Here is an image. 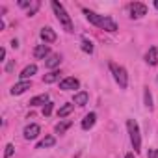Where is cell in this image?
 Wrapping results in <instances>:
<instances>
[{"label":"cell","instance_id":"obj_4","mask_svg":"<svg viewBox=\"0 0 158 158\" xmlns=\"http://www.w3.org/2000/svg\"><path fill=\"white\" fill-rule=\"evenodd\" d=\"M110 71L114 74V80L119 84L121 89H127L128 86V74H127V69L123 65H117V63H110Z\"/></svg>","mask_w":158,"mask_h":158},{"label":"cell","instance_id":"obj_17","mask_svg":"<svg viewBox=\"0 0 158 158\" xmlns=\"http://www.w3.org/2000/svg\"><path fill=\"white\" fill-rule=\"evenodd\" d=\"M47 102H48V95H47V93H43V95L34 97V99L30 101V106H41V104H47Z\"/></svg>","mask_w":158,"mask_h":158},{"label":"cell","instance_id":"obj_24","mask_svg":"<svg viewBox=\"0 0 158 158\" xmlns=\"http://www.w3.org/2000/svg\"><path fill=\"white\" fill-rule=\"evenodd\" d=\"M13 152H15V147H13L11 143H8V145H6V151H4V158H10V156H13Z\"/></svg>","mask_w":158,"mask_h":158},{"label":"cell","instance_id":"obj_18","mask_svg":"<svg viewBox=\"0 0 158 158\" xmlns=\"http://www.w3.org/2000/svg\"><path fill=\"white\" fill-rule=\"evenodd\" d=\"M56 143V138L54 136H45L39 143H37V149H45V147H52Z\"/></svg>","mask_w":158,"mask_h":158},{"label":"cell","instance_id":"obj_26","mask_svg":"<svg viewBox=\"0 0 158 158\" xmlns=\"http://www.w3.org/2000/svg\"><path fill=\"white\" fill-rule=\"evenodd\" d=\"M13 69H15V60H11V61L6 63V73H11Z\"/></svg>","mask_w":158,"mask_h":158},{"label":"cell","instance_id":"obj_1","mask_svg":"<svg viewBox=\"0 0 158 158\" xmlns=\"http://www.w3.org/2000/svg\"><path fill=\"white\" fill-rule=\"evenodd\" d=\"M82 11H84L86 19H88L91 24H95V26H99V28H102V30H106V32H117V24H115V21H112L110 17L99 15V13L88 10V8H82Z\"/></svg>","mask_w":158,"mask_h":158},{"label":"cell","instance_id":"obj_11","mask_svg":"<svg viewBox=\"0 0 158 158\" xmlns=\"http://www.w3.org/2000/svg\"><path fill=\"white\" fill-rule=\"evenodd\" d=\"M145 61H147L149 65H156V63H158V48H156V47H151V48L147 50Z\"/></svg>","mask_w":158,"mask_h":158},{"label":"cell","instance_id":"obj_8","mask_svg":"<svg viewBox=\"0 0 158 158\" xmlns=\"http://www.w3.org/2000/svg\"><path fill=\"white\" fill-rule=\"evenodd\" d=\"M39 132H41V127L39 125H35V123H32V125H28L26 128H24V139H35L37 136H39Z\"/></svg>","mask_w":158,"mask_h":158},{"label":"cell","instance_id":"obj_20","mask_svg":"<svg viewBox=\"0 0 158 158\" xmlns=\"http://www.w3.org/2000/svg\"><path fill=\"white\" fill-rule=\"evenodd\" d=\"M143 101H145V106L149 110H152V95H151L149 88H145V91H143Z\"/></svg>","mask_w":158,"mask_h":158},{"label":"cell","instance_id":"obj_16","mask_svg":"<svg viewBox=\"0 0 158 158\" xmlns=\"http://www.w3.org/2000/svg\"><path fill=\"white\" fill-rule=\"evenodd\" d=\"M60 74H61L60 71H50L48 74H45V76H43V82H45V84H52V82L60 80Z\"/></svg>","mask_w":158,"mask_h":158},{"label":"cell","instance_id":"obj_9","mask_svg":"<svg viewBox=\"0 0 158 158\" xmlns=\"http://www.w3.org/2000/svg\"><path fill=\"white\" fill-rule=\"evenodd\" d=\"M32 88V82L30 80H21V82H17L13 88H11V95H23L26 89H30Z\"/></svg>","mask_w":158,"mask_h":158},{"label":"cell","instance_id":"obj_14","mask_svg":"<svg viewBox=\"0 0 158 158\" xmlns=\"http://www.w3.org/2000/svg\"><path fill=\"white\" fill-rule=\"evenodd\" d=\"M88 99H89V95H88L86 91H80V93H76V95H74L73 102H74L76 106H86V104H88Z\"/></svg>","mask_w":158,"mask_h":158},{"label":"cell","instance_id":"obj_12","mask_svg":"<svg viewBox=\"0 0 158 158\" xmlns=\"http://www.w3.org/2000/svg\"><path fill=\"white\" fill-rule=\"evenodd\" d=\"M60 63H61V56H60V54H50V56L45 60V65H47L48 69H52V71H54Z\"/></svg>","mask_w":158,"mask_h":158},{"label":"cell","instance_id":"obj_31","mask_svg":"<svg viewBox=\"0 0 158 158\" xmlns=\"http://www.w3.org/2000/svg\"><path fill=\"white\" fill-rule=\"evenodd\" d=\"M125 158H134V154H132V152H128V154H127Z\"/></svg>","mask_w":158,"mask_h":158},{"label":"cell","instance_id":"obj_15","mask_svg":"<svg viewBox=\"0 0 158 158\" xmlns=\"http://www.w3.org/2000/svg\"><path fill=\"white\" fill-rule=\"evenodd\" d=\"M35 73H37V65H28V67H24V69H23L21 78H23V80H28V78H32Z\"/></svg>","mask_w":158,"mask_h":158},{"label":"cell","instance_id":"obj_21","mask_svg":"<svg viewBox=\"0 0 158 158\" xmlns=\"http://www.w3.org/2000/svg\"><path fill=\"white\" fill-rule=\"evenodd\" d=\"M71 125H73L71 121H61V123H58V125H56V132H58V134H63Z\"/></svg>","mask_w":158,"mask_h":158},{"label":"cell","instance_id":"obj_5","mask_svg":"<svg viewBox=\"0 0 158 158\" xmlns=\"http://www.w3.org/2000/svg\"><path fill=\"white\" fill-rule=\"evenodd\" d=\"M128 11L132 19H141L143 15H147V6L141 2H130L128 4Z\"/></svg>","mask_w":158,"mask_h":158},{"label":"cell","instance_id":"obj_28","mask_svg":"<svg viewBox=\"0 0 158 158\" xmlns=\"http://www.w3.org/2000/svg\"><path fill=\"white\" fill-rule=\"evenodd\" d=\"M19 6H21V8H28V10H30L32 2H24V0H21V2H19Z\"/></svg>","mask_w":158,"mask_h":158},{"label":"cell","instance_id":"obj_13","mask_svg":"<svg viewBox=\"0 0 158 158\" xmlns=\"http://www.w3.org/2000/svg\"><path fill=\"white\" fill-rule=\"evenodd\" d=\"M95 121H97V114H93V112L88 114V115L82 119V128H84V130H89V128L95 125Z\"/></svg>","mask_w":158,"mask_h":158},{"label":"cell","instance_id":"obj_23","mask_svg":"<svg viewBox=\"0 0 158 158\" xmlns=\"http://www.w3.org/2000/svg\"><path fill=\"white\" fill-rule=\"evenodd\" d=\"M39 2H37V0H34V2H32V6H30V10H28V17H34L35 13H37V10H39Z\"/></svg>","mask_w":158,"mask_h":158},{"label":"cell","instance_id":"obj_6","mask_svg":"<svg viewBox=\"0 0 158 158\" xmlns=\"http://www.w3.org/2000/svg\"><path fill=\"white\" fill-rule=\"evenodd\" d=\"M78 86H80V82H78V78H74V76H67L60 82V89H63V91L78 89Z\"/></svg>","mask_w":158,"mask_h":158},{"label":"cell","instance_id":"obj_22","mask_svg":"<svg viewBox=\"0 0 158 158\" xmlns=\"http://www.w3.org/2000/svg\"><path fill=\"white\" fill-rule=\"evenodd\" d=\"M82 50H84L86 54H91V52H93V43L88 41V39H82Z\"/></svg>","mask_w":158,"mask_h":158},{"label":"cell","instance_id":"obj_2","mask_svg":"<svg viewBox=\"0 0 158 158\" xmlns=\"http://www.w3.org/2000/svg\"><path fill=\"white\" fill-rule=\"evenodd\" d=\"M52 10H54V13H56V19L60 21V24L65 28V32H73V30H74V28H73V21H71V15L65 11L63 4L58 2V0H52Z\"/></svg>","mask_w":158,"mask_h":158},{"label":"cell","instance_id":"obj_25","mask_svg":"<svg viewBox=\"0 0 158 158\" xmlns=\"http://www.w3.org/2000/svg\"><path fill=\"white\" fill-rule=\"evenodd\" d=\"M52 102H47L45 106H43V115H50V112H52Z\"/></svg>","mask_w":158,"mask_h":158},{"label":"cell","instance_id":"obj_30","mask_svg":"<svg viewBox=\"0 0 158 158\" xmlns=\"http://www.w3.org/2000/svg\"><path fill=\"white\" fill-rule=\"evenodd\" d=\"M11 45H13V48H17V47H19V41H17V39H13V41H11Z\"/></svg>","mask_w":158,"mask_h":158},{"label":"cell","instance_id":"obj_10","mask_svg":"<svg viewBox=\"0 0 158 158\" xmlns=\"http://www.w3.org/2000/svg\"><path fill=\"white\" fill-rule=\"evenodd\" d=\"M48 54H50L48 45H37V47L34 48V56H35L37 60H45V58H48Z\"/></svg>","mask_w":158,"mask_h":158},{"label":"cell","instance_id":"obj_7","mask_svg":"<svg viewBox=\"0 0 158 158\" xmlns=\"http://www.w3.org/2000/svg\"><path fill=\"white\" fill-rule=\"evenodd\" d=\"M39 37L45 41V45H47V43H54V41H56V32H54L50 26H45V28H41Z\"/></svg>","mask_w":158,"mask_h":158},{"label":"cell","instance_id":"obj_29","mask_svg":"<svg viewBox=\"0 0 158 158\" xmlns=\"http://www.w3.org/2000/svg\"><path fill=\"white\" fill-rule=\"evenodd\" d=\"M6 58V48H0V61H4Z\"/></svg>","mask_w":158,"mask_h":158},{"label":"cell","instance_id":"obj_3","mask_svg":"<svg viewBox=\"0 0 158 158\" xmlns=\"http://www.w3.org/2000/svg\"><path fill=\"white\" fill-rule=\"evenodd\" d=\"M127 128H128V134H130V143L134 147V152H139L141 151V134H139V127H138L136 119H128Z\"/></svg>","mask_w":158,"mask_h":158},{"label":"cell","instance_id":"obj_19","mask_svg":"<svg viewBox=\"0 0 158 158\" xmlns=\"http://www.w3.org/2000/svg\"><path fill=\"white\" fill-rule=\"evenodd\" d=\"M73 110H74V104H71V102H69V104H63V106L58 110V117H61V119H63V117H67Z\"/></svg>","mask_w":158,"mask_h":158},{"label":"cell","instance_id":"obj_32","mask_svg":"<svg viewBox=\"0 0 158 158\" xmlns=\"http://www.w3.org/2000/svg\"><path fill=\"white\" fill-rule=\"evenodd\" d=\"M154 8H156V10H158V0H154Z\"/></svg>","mask_w":158,"mask_h":158},{"label":"cell","instance_id":"obj_27","mask_svg":"<svg viewBox=\"0 0 158 158\" xmlns=\"http://www.w3.org/2000/svg\"><path fill=\"white\" fill-rule=\"evenodd\" d=\"M149 158H158V149H151L149 151Z\"/></svg>","mask_w":158,"mask_h":158}]
</instances>
